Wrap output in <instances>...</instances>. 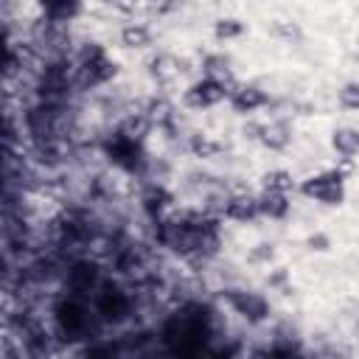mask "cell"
I'll return each instance as SVG.
<instances>
[{"label": "cell", "instance_id": "obj_1", "mask_svg": "<svg viewBox=\"0 0 359 359\" xmlns=\"http://www.w3.org/2000/svg\"><path fill=\"white\" fill-rule=\"evenodd\" d=\"M210 337H213L210 317L196 303H188L180 311L168 314L160 328V339L171 356H196L205 351Z\"/></svg>", "mask_w": 359, "mask_h": 359}, {"label": "cell", "instance_id": "obj_2", "mask_svg": "<svg viewBox=\"0 0 359 359\" xmlns=\"http://www.w3.org/2000/svg\"><path fill=\"white\" fill-rule=\"evenodd\" d=\"M95 320H98V314H95V309H90L87 297L65 292L53 306V325L65 339H87Z\"/></svg>", "mask_w": 359, "mask_h": 359}, {"label": "cell", "instance_id": "obj_3", "mask_svg": "<svg viewBox=\"0 0 359 359\" xmlns=\"http://www.w3.org/2000/svg\"><path fill=\"white\" fill-rule=\"evenodd\" d=\"M132 294L115 283V280H101V286L93 292V309L101 323H123L132 314Z\"/></svg>", "mask_w": 359, "mask_h": 359}, {"label": "cell", "instance_id": "obj_4", "mask_svg": "<svg viewBox=\"0 0 359 359\" xmlns=\"http://www.w3.org/2000/svg\"><path fill=\"white\" fill-rule=\"evenodd\" d=\"M101 149H104V157H107L115 168H121V171H126V174H137V171L146 165L143 143L126 137V135L118 132V129H115L112 135H107V140L101 143Z\"/></svg>", "mask_w": 359, "mask_h": 359}, {"label": "cell", "instance_id": "obj_5", "mask_svg": "<svg viewBox=\"0 0 359 359\" xmlns=\"http://www.w3.org/2000/svg\"><path fill=\"white\" fill-rule=\"evenodd\" d=\"M297 191L306 196V199H314L320 205H328V208H337L345 202V177L339 168H331V171H320V174H311L306 177Z\"/></svg>", "mask_w": 359, "mask_h": 359}, {"label": "cell", "instance_id": "obj_6", "mask_svg": "<svg viewBox=\"0 0 359 359\" xmlns=\"http://www.w3.org/2000/svg\"><path fill=\"white\" fill-rule=\"evenodd\" d=\"M104 275H101V266L98 261L81 255V258H73L65 264V275H62V286L65 292L70 294H79V297H90L98 286H101Z\"/></svg>", "mask_w": 359, "mask_h": 359}, {"label": "cell", "instance_id": "obj_7", "mask_svg": "<svg viewBox=\"0 0 359 359\" xmlns=\"http://www.w3.org/2000/svg\"><path fill=\"white\" fill-rule=\"evenodd\" d=\"M224 297H227L230 309L241 320H247L250 325H261V323L269 320V311L272 309H269V300L261 292H252V289H227Z\"/></svg>", "mask_w": 359, "mask_h": 359}, {"label": "cell", "instance_id": "obj_8", "mask_svg": "<svg viewBox=\"0 0 359 359\" xmlns=\"http://www.w3.org/2000/svg\"><path fill=\"white\" fill-rule=\"evenodd\" d=\"M227 95H230V87H224V84H219V81L202 76V79H196L194 84L185 87L182 101H185L191 109H210V107L227 101Z\"/></svg>", "mask_w": 359, "mask_h": 359}, {"label": "cell", "instance_id": "obj_9", "mask_svg": "<svg viewBox=\"0 0 359 359\" xmlns=\"http://www.w3.org/2000/svg\"><path fill=\"white\" fill-rule=\"evenodd\" d=\"M174 205V194L163 185V182H149L140 191V210L154 222L160 216H165V210Z\"/></svg>", "mask_w": 359, "mask_h": 359}, {"label": "cell", "instance_id": "obj_10", "mask_svg": "<svg viewBox=\"0 0 359 359\" xmlns=\"http://www.w3.org/2000/svg\"><path fill=\"white\" fill-rule=\"evenodd\" d=\"M227 104L236 112L250 115V112H255V109H261L266 104V93L261 87H255V84H233V90L227 95Z\"/></svg>", "mask_w": 359, "mask_h": 359}, {"label": "cell", "instance_id": "obj_11", "mask_svg": "<svg viewBox=\"0 0 359 359\" xmlns=\"http://www.w3.org/2000/svg\"><path fill=\"white\" fill-rule=\"evenodd\" d=\"M182 62L174 56V53H157V56H151V62H149V76L160 84V87H171V84H177L180 81V76H182Z\"/></svg>", "mask_w": 359, "mask_h": 359}, {"label": "cell", "instance_id": "obj_12", "mask_svg": "<svg viewBox=\"0 0 359 359\" xmlns=\"http://www.w3.org/2000/svg\"><path fill=\"white\" fill-rule=\"evenodd\" d=\"M224 216L233 219V222H252V219H258L261 216L258 196H252V194H227Z\"/></svg>", "mask_w": 359, "mask_h": 359}, {"label": "cell", "instance_id": "obj_13", "mask_svg": "<svg viewBox=\"0 0 359 359\" xmlns=\"http://www.w3.org/2000/svg\"><path fill=\"white\" fill-rule=\"evenodd\" d=\"M258 143L269 151H283L289 149L292 143V126L289 121H269V123H261V132H258Z\"/></svg>", "mask_w": 359, "mask_h": 359}, {"label": "cell", "instance_id": "obj_14", "mask_svg": "<svg viewBox=\"0 0 359 359\" xmlns=\"http://www.w3.org/2000/svg\"><path fill=\"white\" fill-rule=\"evenodd\" d=\"M331 149H334L342 160L359 157V129H353V126H337V129L331 132Z\"/></svg>", "mask_w": 359, "mask_h": 359}, {"label": "cell", "instance_id": "obj_15", "mask_svg": "<svg viewBox=\"0 0 359 359\" xmlns=\"http://www.w3.org/2000/svg\"><path fill=\"white\" fill-rule=\"evenodd\" d=\"M202 76L205 79H213V81H219V84H224V87H230L233 90V70H230V59L227 56H222V53H208L205 59H202Z\"/></svg>", "mask_w": 359, "mask_h": 359}, {"label": "cell", "instance_id": "obj_16", "mask_svg": "<svg viewBox=\"0 0 359 359\" xmlns=\"http://www.w3.org/2000/svg\"><path fill=\"white\" fill-rule=\"evenodd\" d=\"M258 205H261V216L266 219H286L289 213V196L283 191H272V188H264L261 196H258Z\"/></svg>", "mask_w": 359, "mask_h": 359}, {"label": "cell", "instance_id": "obj_17", "mask_svg": "<svg viewBox=\"0 0 359 359\" xmlns=\"http://www.w3.org/2000/svg\"><path fill=\"white\" fill-rule=\"evenodd\" d=\"M39 8L48 20L70 22L81 14V0H39Z\"/></svg>", "mask_w": 359, "mask_h": 359}, {"label": "cell", "instance_id": "obj_18", "mask_svg": "<svg viewBox=\"0 0 359 359\" xmlns=\"http://www.w3.org/2000/svg\"><path fill=\"white\" fill-rule=\"evenodd\" d=\"M151 129H154V123H151V118L146 115V109H137V112H126V115H123V121L118 123V132H123L126 137H132V140H140V143H143V137H146Z\"/></svg>", "mask_w": 359, "mask_h": 359}, {"label": "cell", "instance_id": "obj_19", "mask_svg": "<svg viewBox=\"0 0 359 359\" xmlns=\"http://www.w3.org/2000/svg\"><path fill=\"white\" fill-rule=\"evenodd\" d=\"M154 39L151 28L146 22H126L121 28V45L129 48V50H140V48H149Z\"/></svg>", "mask_w": 359, "mask_h": 359}, {"label": "cell", "instance_id": "obj_20", "mask_svg": "<svg viewBox=\"0 0 359 359\" xmlns=\"http://www.w3.org/2000/svg\"><path fill=\"white\" fill-rule=\"evenodd\" d=\"M143 109H146V115L151 118V123H154L157 129H168V126L174 123V104H171L168 98H163V95L149 98Z\"/></svg>", "mask_w": 359, "mask_h": 359}, {"label": "cell", "instance_id": "obj_21", "mask_svg": "<svg viewBox=\"0 0 359 359\" xmlns=\"http://www.w3.org/2000/svg\"><path fill=\"white\" fill-rule=\"evenodd\" d=\"M188 146H191L194 157H199V160H216V157L222 154V149H224V146H222L216 137H210V135H202V132L191 135Z\"/></svg>", "mask_w": 359, "mask_h": 359}, {"label": "cell", "instance_id": "obj_22", "mask_svg": "<svg viewBox=\"0 0 359 359\" xmlns=\"http://www.w3.org/2000/svg\"><path fill=\"white\" fill-rule=\"evenodd\" d=\"M244 31H247V25L236 17H222V20L213 22V36L216 39H238Z\"/></svg>", "mask_w": 359, "mask_h": 359}, {"label": "cell", "instance_id": "obj_23", "mask_svg": "<svg viewBox=\"0 0 359 359\" xmlns=\"http://www.w3.org/2000/svg\"><path fill=\"white\" fill-rule=\"evenodd\" d=\"M264 188H272V191H283V194H289V191H294V188H297V182L292 180V174H289L286 168H272V171H266V174H264Z\"/></svg>", "mask_w": 359, "mask_h": 359}, {"label": "cell", "instance_id": "obj_24", "mask_svg": "<svg viewBox=\"0 0 359 359\" xmlns=\"http://www.w3.org/2000/svg\"><path fill=\"white\" fill-rule=\"evenodd\" d=\"M339 98V107L342 109H351V112H359V81H345L337 93Z\"/></svg>", "mask_w": 359, "mask_h": 359}, {"label": "cell", "instance_id": "obj_25", "mask_svg": "<svg viewBox=\"0 0 359 359\" xmlns=\"http://www.w3.org/2000/svg\"><path fill=\"white\" fill-rule=\"evenodd\" d=\"M272 31L280 34V36H286V39H300V31H297L294 25L283 22V20H275V22H272Z\"/></svg>", "mask_w": 359, "mask_h": 359}, {"label": "cell", "instance_id": "obj_26", "mask_svg": "<svg viewBox=\"0 0 359 359\" xmlns=\"http://www.w3.org/2000/svg\"><path fill=\"white\" fill-rule=\"evenodd\" d=\"M309 250H317V252H325L328 247H331V241H328V236H323V233H314V236H309Z\"/></svg>", "mask_w": 359, "mask_h": 359}, {"label": "cell", "instance_id": "obj_27", "mask_svg": "<svg viewBox=\"0 0 359 359\" xmlns=\"http://www.w3.org/2000/svg\"><path fill=\"white\" fill-rule=\"evenodd\" d=\"M140 6H143V0H115L112 3V8L121 11V14H135Z\"/></svg>", "mask_w": 359, "mask_h": 359}, {"label": "cell", "instance_id": "obj_28", "mask_svg": "<svg viewBox=\"0 0 359 359\" xmlns=\"http://www.w3.org/2000/svg\"><path fill=\"white\" fill-rule=\"evenodd\" d=\"M149 3H151V8H154V11H160V14L177 11V8L182 6V0H149Z\"/></svg>", "mask_w": 359, "mask_h": 359}, {"label": "cell", "instance_id": "obj_29", "mask_svg": "<svg viewBox=\"0 0 359 359\" xmlns=\"http://www.w3.org/2000/svg\"><path fill=\"white\" fill-rule=\"evenodd\" d=\"M272 255H275L272 244H258V247L252 250V261H269Z\"/></svg>", "mask_w": 359, "mask_h": 359}, {"label": "cell", "instance_id": "obj_30", "mask_svg": "<svg viewBox=\"0 0 359 359\" xmlns=\"http://www.w3.org/2000/svg\"><path fill=\"white\" fill-rule=\"evenodd\" d=\"M353 334H356V342H359V323H356V328H353Z\"/></svg>", "mask_w": 359, "mask_h": 359}, {"label": "cell", "instance_id": "obj_31", "mask_svg": "<svg viewBox=\"0 0 359 359\" xmlns=\"http://www.w3.org/2000/svg\"><path fill=\"white\" fill-rule=\"evenodd\" d=\"M101 3H107V6H112V3H115V0H101Z\"/></svg>", "mask_w": 359, "mask_h": 359}]
</instances>
